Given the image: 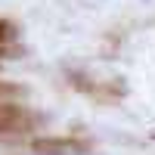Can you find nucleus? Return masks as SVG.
I'll return each mask as SVG.
<instances>
[{"mask_svg":"<svg viewBox=\"0 0 155 155\" xmlns=\"http://www.w3.org/2000/svg\"><path fill=\"white\" fill-rule=\"evenodd\" d=\"M34 152L41 155H84L90 152V140H74V137H41L31 143Z\"/></svg>","mask_w":155,"mask_h":155,"instance_id":"f257e3e1","label":"nucleus"},{"mask_svg":"<svg viewBox=\"0 0 155 155\" xmlns=\"http://www.w3.org/2000/svg\"><path fill=\"white\" fill-rule=\"evenodd\" d=\"M34 124V115H28L16 102H0V134H19Z\"/></svg>","mask_w":155,"mask_h":155,"instance_id":"f03ea898","label":"nucleus"},{"mask_svg":"<svg viewBox=\"0 0 155 155\" xmlns=\"http://www.w3.org/2000/svg\"><path fill=\"white\" fill-rule=\"evenodd\" d=\"M12 34V22H6V19H0V44L6 41V37Z\"/></svg>","mask_w":155,"mask_h":155,"instance_id":"7ed1b4c3","label":"nucleus"},{"mask_svg":"<svg viewBox=\"0 0 155 155\" xmlns=\"http://www.w3.org/2000/svg\"><path fill=\"white\" fill-rule=\"evenodd\" d=\"M0 93H6V96H19L22 90H19V87H12V84H3V81H0Z\"/></svg>","mask_w":155,"mask_h":155,"instance_id":"20e7f679","label":"nucleus"}]
</instances>
